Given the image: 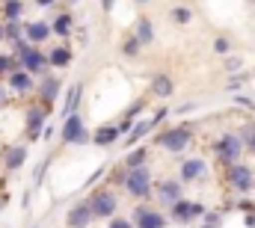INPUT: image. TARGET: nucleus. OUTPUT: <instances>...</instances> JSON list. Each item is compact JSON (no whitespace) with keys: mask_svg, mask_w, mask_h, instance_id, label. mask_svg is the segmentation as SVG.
I'll return each instance as SVG.
<instances>
[{"mask_svg":"<svg viewBox=\"0 0 255 228\" xmlns=\"http://www.w3.org/2000/svg\"><path fill=\"white\" fill-rule=\"evenodd\" d=\"M157 199H160V205H175L178 199H181V181H175V178H166V181H160L157 184Z\"/></svg>","mask_w":255,"mask_h":228,"instance_id":"12","label":"nucleus"},{"mask_svg":"<svg viewBox=\"0 0 255 228\" xmlns=\"http://www.w3.org/2000/svg\"><path fill=\"white\" fill-rule=\"evenodd\" d=\"M133 3H151V0H133Z\"/></svg>","mask_w":255,"mask_h":228,"instance_id":"39","label":"nucleus"},{"mask_svg":"<svg viewBox=\"0 0 255 228\" xmlns=\"http://www.w3.org/2000/svg\"><path fill=\"white\" fill-rule=\"evenodd\" d=\"M33 228H36V226H33Z\"/></svg>","mask_w":255,"mask_h":228,"instance_id":"41","label":"nucleus"},{"mask_svg":"<svg viewBox=\"0 0 255 228\" xmlns=\"http://www.w3.org/2000/svg\"><path fill=\"white\" fill-rule=\"evenodd\" d=\"M24 39H27L30 45L48 42V39H51V24H48V21H30V24H24Z\"/></svg>","mask_w":255,"mask_h":228,"instance_id":"11","label":"nucleus"},{"mask_svg":"<svg viewBox=\"0 0 255 228\" xmlns=\"http://www.w3.org/2000/svg\"><path fill=\"white\" fill-rule=\"evenodd\" d=\"M139 48H142V45H139V39H136V36H130V39L125 42V48H122V54H125V57H136V54H139Z\"/></svg>","mask_w":255,"mask_h":228,"instance_id":"29","label":"nucleus"},{"mask_svg":"<svg viewBox=\"0 0 255 228\" xmlns=\"http://www.w3.org/2000/svg\"><path fill=\"white\" fill-rule=\"evenodd\" d=\"M214 151L223 157V160H229V163H235V157L244 151V139L238 136V133H226L217 145H214Z\"/></svg>","mask_w":255,"mask_h":228,"instance_id":"8","label":"nucleus"},{"mask_svg":"<svg viewBox=\"0 0 255 228\" xmlns=\"http://www.w3.org/2000/svg\"><path fill=\"white\" fill-rule=\"evenodd\" d=\"M110 228H130V223H128V220H122V217H116V220L110 223Z\"/></svg>","mask_w":255,"mask_h":228,"instance_id":"33","label":"nucleus"},{"mask_svg":"<svg viewBox=\"0 0 255 228\" xmlns=\"http://www.w3.org/2000/svg\"><path fill=\"white\" fill-rule=\"evenodd\" d=\"M190 139L193 136H190L187 127H166V130L157 136V145L166 148V151H175V154H178V151H184V148L190 145Z\"/></svg>","mask_w":255,"mask_h":228,"instance_id":"5","label":"nucleus"},{"mask_svg":"<svg viewBox=\"0 0 255 228\" xmlns=\"http://www.w3.org/2000/svg\"><path fill=\"white\" fill-rule=\"evenodd\" d=\"M229 181H232V187H235V190L247 193V190L253 187V169H250V166H244V163H232V169H229Z\"/></svg>","mask_w":255,"mask_h":228,"instance_id":"14","label":"nucleus"},{"mask_svg":"<svg viewBox=\"0 0 255 228\" xmlns=\"http://www.w3.org/2000/svg\"><path fill=\"white\" fill-rule=\"evenodd\" d=\"M113 6H116V0H101V9L104 12H113Z\"/></svg>","mask_w":255,"mask_h":228,"instance_id":"34","label":"nucleus"},{"mask_svg":"<svg viewBox=\"0 0 255 228\" xmlns=\"http://www.w3.org/2000/svg\"><path fill=\"white\" fill-rule=\"evenodd\" d=\"M92 220H95V217H92V211H89V205H86V202L74 205V208L65 214V226H68V228H86Z\"/></svg>","mask_w":255,"mask_h":228,"instance_id":"13","label":"nucleus"},{"mask_svg":"<svg viewBox=\"0 0 255 228\" xmlns=\"http://www.w3.org/2000/svg\"><path fill=\"white\" fill-rule=\"evenodd\" d=\"M202 214V205H193V202H184V199H178L175 205H172V217L178 220V223H187V220H196Z\"/></svg>","mask_w":255,"mask_h":228,"instance_id":"17","label":"nucleus"},{"mask_svg":"<svg viewBox=\"0 0 255 228\" xmlns=\"http://www.w3.org/2000/svg\"><path fill=\"white\" fill-rule=\"evenodd\" d=\"M250 148H253V151H255V136H253V139H250Z\"/></svg>","mask_w":255,"mask_h":228,"instance_id":"37","label":"nucleus"},{"mask_svg":"<svg viewBox=\"0 0 255 228\" xmlns=\"http://www.w3.org/2000/svg\"><path fill=\"white\" fill-rule=\"evenodd\" d=\"M21 39H24V24L21 21H3V42L15 45Z\"/></svg>","mask_w":255,"mask_h":228,"instance_id":"20","label":"nucleus"},{"mask_svg":"<svg viewBox=\"0 0 255 228\" xmlns=\"http://www.w3.org/2000/svg\"><path fill=\"white\" fill-rule=\"evenodd\" d=\"M0 42H3V21H0Z\"/></svg>","mask_w":255,"mask_h":228,"instance_id":"38","label":"nucleus"},{"mask_svg":"<svg viewBox=\"0 0 255 228\" xmlns=\"http://www.w3.org/2000/svg\"><path fill=\"white\" fill-rule=\"evenodd\" d=\"M71 59L74 57H71V51H68L65 45H57V48L48 51V65H51V68H68Z\"/></svg>","mask_w":255,"mask_h":228,"instance_id":"18","label":"nucleus"},{"mask_svg":"<svg viewBox=\"0 0 255 228\" xmlns=\"http://www.w3.org/2000/svg\"><path fill=\"white\" fill-rule=\"evenodd\" d=\"M24 163H27V145L15 142V145H9V148L3 151V169L6 172H18Z\"/></svg>","mask_w":255,"mask_h":228,"instance_id":"9","label":"nucleus"},{"mask_svg":"<svg viewBox=\"0 0 255 228\" xmlns=\"http://www.w3.org/2000/svg\"><path fill=\"white\" fill-rule=\"evenodd\" d=\"M33 3H36V6H42V9H48V6H54L57 0H33Z\"/></svg>","mask_w":255,"mask_h":228,"instance_id":"35","label":"nucleus"},{"mask_svg":"<svg viewBox=\"0 0 255 228\" xmlns=\"http://www.w3.org/2000/svg\"><path fill=\"white\" fill-rule=\"evenodd\" d=\"M133 217H136V226H139V228H163V223H166V217H163V214L148 211V208H136V211H133Z\"/></svg>","mask_w":255,"mask_h":228,"instance_id":"15","label":"nucleus"},{"mask_svg":"<svg viewBox=\"0 0 255 228\" xmlns=\"http://www.w3.org/2000/svg\"><path fill=\"white\" fill-rule=\"evenodd\" d=\"M172 18H175L178 24H187V21H190V9H184V6H178V9L172 12Z\"/></svg>","mask_w":255,"mask_h":228,"instance_id":"31","label":"nucleus"},{"mask_svg":"<svg viewBox=\"0 0 255 228\" xmlns=\"http://www.w3.org/2000/svg\"><path fill=\"white\" fill-rule=\"evenodd\" d=\"M86 205H89V211H92L95 220H104V217H113V214H116L119 199H116L113 190H95V193L86 199Z\"/></svg>","mask_w":255,"mask_h":228,"instance_id":"3","label":"nucleus"},{"mask_svg":"<svg viewBox=\"0 0 255 228\" xmlns=\"http://www.w3.org/2000/svg\"><path fill=\"white\" fill-rule=\"evenodd\" d=\"M48 110H51V107H45V104H36V107L27 110V115H24V127H27V136H30V139H39V136H42L45 121H48Z\"/></svg>","mask_w":255,"mask_h":228,"instance_id":"6","label":"nucleus"},{"mask_svg":"<svg viewBox=\"0 0 255 228\" xmlns=\"http://www.w3.org/2000/svg\"><path fill=\"white\" fill-rule=\"evenodd\" d=\"M9 54L18 59V65H21L24 71H30L33 77L48 74V54H45V51H39V45H30L27 39H21V42H15V45H12V51H9Z\"/></svg>","mask_w":255,"mask_h":228,"instance_id":"1","label":"nucleus"},{"mask_svg":"<svg viewBox=\"0 0 255 228\" xmlns=\"http://www.w3.org/2000/svg\"><path fill=\"white\" fill-rule=\"evenodd\" d=\"M6 86H9V92H18V95H24V92H30V89H33V74H30V71H24V68L18 65L15 71H9V77H6Z\"/></svg>","mask_w":255,"mask_h":228,"instance_id":"10","label":"nucleus"},{"mask_svg":"<svg viewBox=\"0 0 255 228\" xmlns=\"http://www.w3.org/2000/svg\"><path fill=\"white\" fill-rule=\"evenodd\" d=\"M60 92H63V80L57 74H42V80H39V98H42V104L51 107L60 98Z\"/></svg>","mask_w":255,"mask_h":228,"instance_id":"7","label":"nucleus"},{"mask_svg":"<svg viewBox=\"0 0 255 228\" xmlns=\"http://www.w3.org/2000/svg\"><path fill=\"white\" fill-rule=\"evenodd\" d=\"M142 163H145V148H133V151L125 157V166H128V169H133V166H142Z\"/></svg>","mask_w":255,"mask_h":228,"instance_id":"28","label":"nucleus"},{"mask_svg":"<svg viewBox=\"0 0 255 228\" xmlns=\"http://www.w3.org/2000/svg\"><path fill=\"white\" fill-rule=\"evenodd\" d=\"M80 92H83V86H80V83H74V86L68 89V98H65V104H63V118H65V115H71V113H77Z\"/></svg>","mask_w":255,"mask_h":228,"instance_id":"23","label":"nucleus"},{"mask_svg":"<svg viewBox=\"0 0 255 228\" xmlns=\"http://www.w3.org/2000/svg\"><path fill=\"white\" fill-rule=\"evenodd\" d=\"M63 3H68V6H77V3H80V0H63Z\"/></svg>","mask_w":255,"mask_h":228,"instance_id":"36","label":"nucleus"},{"mask_svg":"<svg viewBox=\"0 0 255 228\" xmlns=\"http://www.w3.org/2000/svg\"><path fill=\"white\" fill-rule=\"evenodd\" d=\"M0 211H3V196H0Z\"/></svg>","mask_w":255,"mask_h":228,"instance_id":"40","label":"nucleus"},{"mask_svg":"<svg viewBox=\"0 0 255 228\" xmlns=\"http://www.w3.org/2000/svg\"><path fill=\"white\" fill-rule=\"evenodd\" d=\"M125 190L133 196V199H145L148 193H151V172L148 166L142 163V166H133V169L125 172Z\"/></svg>","mask_w":255,"mask_h":228,"instance_id":"2","label":"nucleus"},{"mask_svg":"<svg viewBox=\"0 0 255 228\" xmlns=\"http://www.w3.org/2000/svg\"><path fill=\"white\" fill-rule=\"evenodd\" d=\"M202 172H205V160L190 157V160H184V163H181V181H193V178H199Z\"/></svg>","mask_w":255,"mask_h":228,"instance_id":"21","label":"nucleus"},{"mask_svg":"<svg viewBox=\"0 0 255 228\" xmlns=\"http://www.w3.org/2000/svg\"><path fill=\"white\" fill-rule=\"evenodd\" d=\"M169 92H172V80H169L166 74H157V77H154V95L166 98Z\"/></svg>","mask_w":255,"mask_h":228,"instance_id":"27","label":"nucleus"},{"mask_svg":"<svg viewBox=\"0 0 255 228\" xmlns=\"http://www.w3.org/2000/svg\"><path fill=\"white\" fill-rule=\"evenodd\" d=\"M9 101V86H6V80H0V104H6Z\"/></svg>","mask_w":255,"mask_h":228,"instance_id":"32","label":"nucleus"},{"mask_svg":"<svg viewBox=\"0 0 255 228\" xmlns=\"http://www.w3.org/2000/svg\"><path fill=\"white\" fill-rule=\"evenodd\" d=\"M119 127L116 124H101L95 133H92V145H101V148H107V145H113L116 139H119Z\"/></svg>","mask_w":255,"mask_h":228,"instance_id":"16","label":"nucleus"},{"mask_svg":"<svg viewBox=\"0 0 255 228\" xmlns=\"http://www.w3.org/2000/svg\"><path fill=\"white\" fill-rule=\"evenodd\" d=\"M214 51H217L220 57H226V54L232 51V45H229V39H214Z\"/></svg>","mask_w":255,"mask_h":228,"instance_id":"30","label":"nucleus"},{"mask_svg":"<svg viewBox=\"0 0 255 228\" xmlns=\"http://www.w3.org/2000/svg\"><path fill=\"white\" fill-rule=\"evenodd\" d=\"M0 9H3V18L6 21H21V15H24V3L21 0H3Z\"/></svg>","mask_w":255,"mask_h":228,"instance_id":"22","label":"nucleus"},{"mask_svg":"<svg viewBox=\"0 0 255 228\" xmlns=\"http://www.w3.org/2000/svg\"><path fill=\"white\" fill-rule=\"evenodd\" d=\"M60 136H63V142H65V145H83V142L89 139V133H86V124H83L80 113L65 115L63 127H60Z\"/></svg>","mask_w":255,"mask_h":228,"instance_id":"4","label":"nucleus"},{"mask_svg":"<svg viewBox=\"0 0 255 228\" xmlns=\"http://www.w3.org/2000/svg\"><path fill=\"white\" fill-rule=\"evenodd\" d=\"M151 127H157L154 124V118H148V121H139V124H130V133H128V145H133L136 139H142Z\"/></svg>","mask_w":255,"mask_h":228,"instance_id":"24","label":"nucleus"},{"mask_svg":"<svg viewBox=\"0 0 255 228\" xmlns=\"http://www.w3.org/2000/svg\"><path fill=\"white\" fill-rule=\"evenodd\" d=\"M15 68H18V59L12 54H0V80H6L9 71H15Z\"/></svg>","mask_w":255,"mask_h":228,"instance_id":"26","label":"nucleus"},{"mask_svg":"<svg viewBox=\"0 0 255 228\" xmlns=\"http://www.w3.org/2000/svg\"><path fill=\"white\" fill-rule=\"evenodd\" d=\"M71 30H74V18H71V12H60L57 18H54V24H51V33H57V36H71Z\"/></svg>","mask_w":255,"mask_h":228,"instance_id":"19","label":"nucleus"},{"mask_svg":"<svg viewBox=\"0 0 255 228\" xmlns=\"http://www.w3.org/2000/svg\"><path fill=\"white\" fill-rule=\"evenodd\" d=\"M136 39H139V45H148L151 39H154V30H151V21L148 18H139L136 21V33H133Z\"/></svg>","mask_w":255,"mask_h":228,"instance_id":"25","label":"nucleus"}]
</instances>
